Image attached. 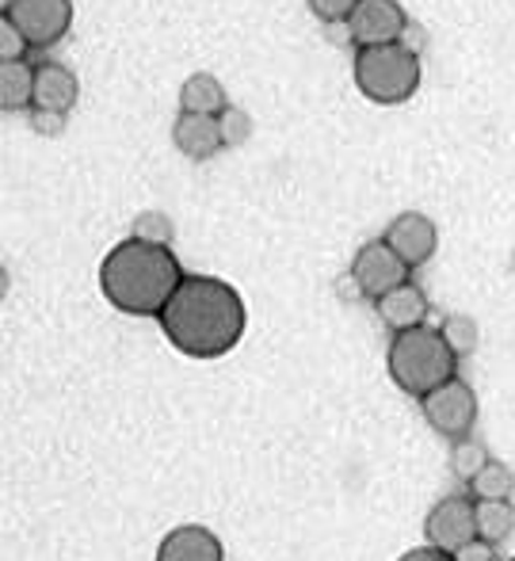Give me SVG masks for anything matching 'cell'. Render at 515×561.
<instances>
[{"mask_svg":"<svg viewBox=\"0 0 515 561\" xmlns=\"http://www.w3.org/2000/svg\"><path fill=\"white\" fill-rule=\"evenodd\" d=\"M512 561H515V558H512Z\"/></svg>","mask_w":515,"mask_h":561,"instance_id":"31","label":"cell"},{"mask_svg":"<svg viewBox=\"0 0 515 561\" xmlns=\"http://www.w3.org/2000/svg\"><path fill=\"white\" fill-rule=\"evenodd\" d=\"M427 547L455 554L466 542L478 539V519H473V496H443L424 519Z\"/></svg>","mask_w":515,"mask_h":561,"instance_id":"9","label":"cell"},{"mask_svg":"<svg viewBox=\"0 0 515 561\" xmlns=\"http://www.w3.org/2000/svg\"><path fill=\"white\" fill-rule=\"evenodd\" d=\"M420 409H424V421L439 436H447L450 444L466 439L473 432V424H478V393L462 378H450V382L435 386L427 398H420Z\"/></svg>","mask_w":515,"mask_h":561,"instance_id":"5","label":"cell"},{"mask_svg":"<svg viewBox=\"0 0 515 561\" xmlns=\"http://www.w3.org/2000/svg\"><path fill=\"white\" fill-rule=\"evenodd\" d=\"M382 241L390 244L409 267H420L439 249V229H435V222L427 215H420V210H405V215H398L386 226Z\"/></svg>","mask_w":515,"mask_h":561,"instance_id":"10","label":"cell"},{"mask_svg":"<svg viewBox=\"0 0 515 561\" xmlns=\"http://www.w3.org/2000/svg\"><path fill=\"white\" fill-rule=\"evenodd\" d=\"M355 4H359V0H309V12H313L324 27H340V23L352 20Z\"/></svg>","mask_w":515,"mask_h":561,"instance_id":"24","label":"cell"},{"mask_svg":"<svg viewBox=\"0 0 515 561\" xmlns=\"http://www.w3.org/2000/svg\"><path fill=\"white\" fill-rule=\"evenodd\" d=\"M8 287H12V279H8V272H4V267H0V298L8 295Z\"/></svg>","mask_w":515,"mask_h":561,"instance_id":"28","label":"cell"},{"mask_svg":"<svg viewBox=\"0 0 515 561\" xmlns=\"http://www.w3.org/2000/svg\"><path fill=\"white\" fill-rule=\"evenodd\" d=\"M218 126H221V141H226V149H237L252 138V115L244 112V107L229 104L226 112L218 115Z\"/></svg>","mask_w":515,"mask_h":561,"instance_id":"22","label":"cell"},{"mask_svg":"<svg viewBox=\"0 0 515 561\" xmlns=\"http://www.w3.org/2000/svg\"><path fill=\"white\" fill-rule=\"evenodd\" d=\"M130 237L149 241V244H169L172 249L176 226H172V218L164 215V210H141V215H134V222H130Z\"/></svg>","mask_w":515,"mask_h":561,"instance_id":"19","label":"cell"},{"mask_svg":"<svg viewBox=\"0 0 515 561\" xmlns=\"http://www.w3.org/2000/svg\"><path fill=\"white\" fill-rule=\"evenodd\" d=\"M375 310H378V318H382V325L390 329V333H409V329L424 325L432 302H427V295L416 287V283H405V287H398V290H390L386 298H378Z\"/></svg>","mask_w":515,"mask_h":561,"instance_id":"14","label":"cell"},{"mask_svg":"<svg viewBox=\"0 0 515 561\" xmlns=\"http://www.w3.org/2000/svg\"><path fill=\"white\" fill-rule=\"evenodd\" d=\"M386 370H390L398 390L412 393V398H427L435 386L458 378V355L439 329L420 325L409 333H393L390 352H386Z\"/></svg>","mask_w":515,"mask_h":561,"instance_id":"3","label":"cell"},{"mask_svg":"<svg viewBox=\"0 0 515 561\" xmlns=\"http://www.w3.org/2000/svg\"><path fill=\"white\" fill-rule=\"evenodd\" d=\"M226 107H229V96L214 73H192L184 84H180V112L218 118Z\"/></svg>","mask_w":515,"mask_h":561,"instance_id":"15","label":"cell"},{"mask_svg":"<svg viewBox=\"0 0 515 561\" xmlns=\"http://www.w3.org/2000/svg\"><path fill=\"white\" fill-rule=\"evenodd\" d=\"M450 561H496V547L485 539H473V542H466L462 550H455Z\"/></svg>","mask_w":515,"mask_h":561,"instance_id":"26","label":"cell"},{"mask_svg":"<svg viewBox=\"0 0 515 561\" xmlns=\"http://www.w3.org/2000/svg\"><path fill=\"white\" fill-rule=\"evenodd\" d=\"M489 458H493V455H489V450L481 447L478 439H470V436H466V439H458L455 450H450V470H455L462 481H470L473 473H478L481 466L489 462Z\"/></svg>","mask_w":515,"mask_h":561,"instance_id":"20","label":"cell"},{"mask_svg":"<svg viewBox=\"0 0 515 561\" xmlns=\"http://www.w3.org/2000/svg\"><path fill=\"white\" fill-rule=\"evenodd\" d=\"M81 96V81L69 66L61 61H43L35 66V100H31V112H58L69 115Z\"/></svg>","mask_w":515,"mask_h":561,"instance_id":"11","label":"cell"},{"mask_svg":"<svg viewBox=\"0 0 515 561\" xmlns=\"http://www.w3.org/2000/svg\"><path fill=\"white\" fill-rule=\"evenodd\" d=\"M512 272H515V252H512Z\"/></svg>","mask_w":515,"mask_h":561,"instance_id":"30","label":"cell"},{"mask_svg":"<svg viewBox=\"0 0 515 561\" xmlns=\"http://www.w3.org/2000/svg\"><path fill=\"white\" fill-rule=\"evenodd\" d=\"M344 27L347 43H355V50H367V46L401 43L409 31V15L398 0H359Z\"/></svg>","mask_w":515,"mask_h":561,"instance_id":"7","label":"cell"},{"mask_svg":"<svg viewBox=\"0 0 515 561\" xmlns=\"http://www.w3.org/2000/svg\"><path fill=\"white\" fill-rule=\"evenodd\" d=\"M35 100V66L0 61V112H31Z\"/></svg>","mask_w":515,"mask_h":561,"instance_id":"16","label":"cell"},{"mask_svg":"<svg viewBox=\"0 0 515 561\" xmlns=\"http://www.w3.org/2000/svg\"><path fill=\"white\" fill-rule=\"evenodd\" d=\"M443 340H447L450 347H455V355L462 359V355H470L473 347H478V321L466 318V313H455V318L443 321Z\"/></svg>","mask_w":515,"mask_h":561,"instance_id":"21","label":"cell"},{"mask_svg":"<svg viewBox=\"0 0 515 561\" xmlns=\"http://www.w3.org/2000/svg\"><path fill=\"white\" fill-rule=\"evenodd\" d=\"M31 115V130L43 134V138H58L66 130V118L69 115H58V112H27Z\"/></svg>","mask_w":515,"mask_h":561,"instance_id":"25","label":"cell"},{"mask_svg":"<svg viewBox=\"0 0 515 561\" xmlns=\"http://www.w3.org/2000/svg\"><path fill=\"white\" fill-rule=\"evenodd\" d=\"M473 519H478V539L501 547L515 531V504L512 501H473Z\"/></svg>","mask_w":515,"mask_h":561,"instance_id":"17","label":"cell"},{"mask_svg":"<svg viewBox=\"0 0 515 561\" xmlns=\"http://www.w3.org/2000/svg\"><path fill=\"white\" fill-rule=\"evenodd\" d=\"M161 329L169 344L187 359H221L241 344L249 329V310L237 287L218 275H187L172 302L161 310Z\"/></svg>","mask_w":515,"mask_h":561,"instance_id":"1","label":"cell"},{"mask_svg":"<svg viewBox=\"0 0 515 561\" xmlns=\"http://www.w3.org/2000/svg\"><path fill=\"white\" fill-rule=\"evenodd\" d=\"M398 561H450V554H443V550H435V547H412Z\"/></svg>","mask_w":515,"mask_h":561,"instance_id":"27","label":"cell"},{"mask_svg":"<svg viewBox=\"0 0 515 561\" xmlns=\"http://www.w3.org/2000/svg\"><path fill=\"white\" fill-rule=\"evenodd\" d=\"M27 38L12 23V15H0V61H23L27 58Z\"/></svg>","mask_w":515,"mask_h":561,"instance_id":"23","label":"cell"},{"mask_svg":"<svg viewBox=\"0 0 515 561\" xmlns=\"http://www.w3.org/2000/svg\"><path fill=\"white\" fill-rule=\"evenodd\" d=\"M12 4H15V0H0V15H8V12H12Z\"/></svg>","mask_w":515,"mask_h":561,"instance_id":"29","label":"cell"},{"mask_svg":"<svg viewBox=\"0 0 515 561\" xmlns=\"http://www.w3.org/2000/svg\"><path fill=\"white\" fill-rule=\"evenodd\" d=\"M355 89L370 100V104L398 107L416 96L420 89V54L409 50L405 43L390 46H367L355 50Z\"/></svg>","mask_w":515,"mask_h":561,"instance_id":"4","label":"cell"},{"mask_svg":"<svg viewBox=\"0 0 515 561\" xmlns=\"http://www.w3.org/2000/svg\"><path fill=\"white\" fill-rule=\"evenodd\" d=\"M157 561H226L221 539L203 524H180L157 547Z\"/></svg>","mask_w":515,"mask_h":561,"instance_id":"12","label":"cell"},{"mask_svg":"<svg viewBox=\"0 0 515 561\" xmlns=\"http://www.w3.org/2000/svg\"><path fill=\"white\" fill-rule=\"evenodd\" d=\"M172 141H176L180 153L192 157V161H210L218 149H226V141H221V126L214 115L180 112L176 123H172Z\"/></svg>","mask_w":515,"mask_h":561,"instance_id":"13","label":"cell"},{"mask_svg":"<svg viewBox=\"0 0 515 561\" xmlns=\"http://www.w3.org/2000/svg\"><path fill=\"white\" fill-rule=\"evenodd\" d=\"M466 485H470L473 501H508L515 493V470L508 462H501V458H489Z\"/></svg>","mask_w":515,"mask_h":561,"instance_id":"18","label":"cell"},{"mask_svg":"<svg viewBox=\"0 0 515 561\" xmlns=\"http://www.w3.org/2000/svg\"><path fill=\"white\" fill-rule=\"evenodd\" d=\"M184 279V267L169 244H149L138 237L118 241L100 264L103 298L130 318H161Z\"/></svg>","mask_w":515,"mask_h":561,"instance_id":"2","label":"cell"},{"mask_svg":"<svg viewBox=\"0 0 515 561\" xmlns=\"http://www.w3.org/2000/svg\"><path fill=\"white\" fill-rule=\"evenodd\" d=\"M8 15L23 31L31 50H46L73 27V0H15Z\"/></svg>","mask_w":515,"mask_h":561,"instance_id":"8","label":"cell"},{"mask_svg":"<svg viewBox=\"0 0 515 561\" xmlns=\"http://www.w3.org/2000/svg\"><path fill=\"white\" fill-rule=\"evenodd\" d=\"M409 272H412V267L386 241H367L359 252H355L352 272H347V275L355 279V287H359L363 298L378 302V298H386L390 290L405 287Z\"/></svg>","mask_w":515,"mask_h":561,"instance_id":"6","label":"cell"}]
</instances>
